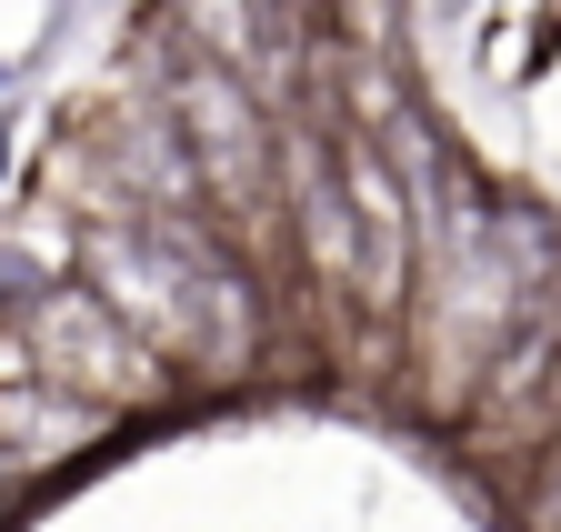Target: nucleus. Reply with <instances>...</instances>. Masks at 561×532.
<instances>
[{
  "instance_id": "nucleus-1",
  "label": "nucleus",
  "mask_w": 561,
  "mask_h": 532,
  "mask_svg": "<svg viewBox=\"0 0 561 532\" xmlns=\"http://www.w3.org/2000/svg\"><path fill=\"white\" fill-rule=\"evenodd\" d=\"M21 352H31V382H60V392H81V403H101V412H140V403H161V392H171L161 342L111 292H91V282L31 292Z\"/></svg>"
},
{
  "instance_id": "nucleus-2",
  "label": "nucleus",
  "mask_w": 561,
  "mask_h": 532,
  "mask_svg": "<svg viewBox=\"0 0 561 532\" xmlns=\"http://www.w3.org/2000/svg\"><path fill=\"white\" fill-rule=\"evenodd\" d=\"M171 121H181V151L201 171V202L231 212V222H261L271 191H280V142H271V111L251 91V71L231 60H210L181 41L171 60Z\"/></svg>"
},
{
  "instance_id": "nucleus-3",
  "label": "nucleus",
  "mask_w": 561,
  "mask_h": 532,
  "mask_svg": "<svg viewBox=\"0 0 561 532\" xmlns=\"http://www.w3.org/2000/svg\"><path fill=\"white\" fill-rule=\"evenodd\" d=\"M331 161H341L351 212H362V292H351V302H362L371 321H401L411 261H421V222H411V191H401V151H381L371 131H341Z\"/></svg>"
}]
</instances>
